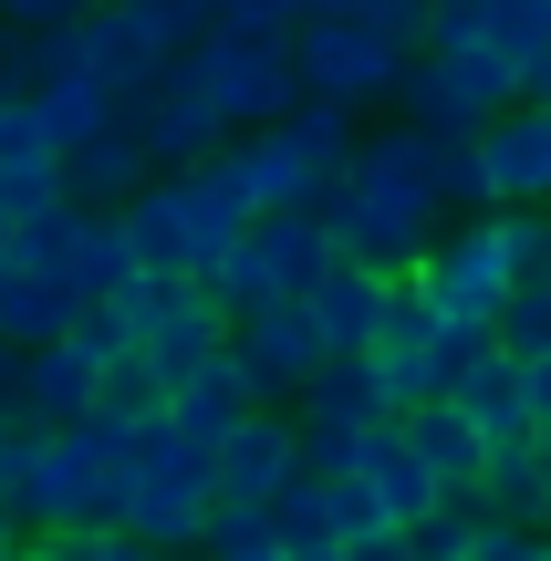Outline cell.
Wrapping results in <instances>:
<instances>
[{"instance_id":"30bf717a","label":"cell","mask_w":551,"mask_h":561,"mask_svg":"<svg viewBox=\"0 0 551 561\" xmlns=\"http://www.w3.org/2000/svg\"><path fill=\"white\" fill-rule=\"evenodd\" d=\"M11 520L32 530H94V520H115V468L83 447V426H42V447H32V468H21V489H11Z\"/></svg>"},{"instance_id":"f907efd6","label":"cell","mask_w":551,"mask_h":561,"mask_svg":"<svg viewBox=\"0 0 551 561\" xmlns=\"http://www.w3.org/2000/svg\"><path fill=\"white\" fill-rule=\"evenodd\" d=\"M541 458H551V426H541Z\"/></svg>"},{"instance_id":"74e56055","label":"cell","mask_w":551,"mask_h":561,"mask_svg":"<svg viewBox=\"0 0 551 561\" xmlns=\"http://www.w3.org/2000/svg\"><path fill=\"white\" fill-rule=\"evenodd\" d=\"M94 0H0V32H42V21H83Z\"/></svg>"},{"instance_id":"7bdbcfd3","label":"cell","mask_w":551,"mask_h":561,"mask_svg":"<svg viewBox=\"0 0 551 561\" xmlns=\"http://www.w3.org/2000/svg\"><path fill=\"white\" fill-rule=\"evenodd\" d=\"M0 405H21V343H0Z\"/></svg>"},{"instance_id":"1f68e13d","label":"cell","mask_w":551,"mask_h":561,"mask_svg":"<svg viewBox=\"0 0 551 561\" xmlns=\"http://www.w3.org/2000/svg\"><path fill=\"white\" fill-rule=\"evenodd\" d=\"M490 53L520 73V94H531V73L551 62V0H490Z\"/></svg>"},{"instance_id":"f1b7e54d","label":"cell","mask_w":551,"mask_h":561,"mask_svg":"<svg viewBox=\"0 0 551 561\" xmlns=\"http://www.w3.org/2000/svg\"><path fill=\"white\" fill-rule=\"evenodd\" d=\"M282 136H291V157L312 167V178H333V167L354 157V146H365V115H354V104H323V94H302L282 115Z\"/></svg>"},{"instance_id":"7c38bea8","label":"cell","mask_w":551,"mask_h":561,"mask_svg":"<svg viewBox=\"0 0 551 561\" xmlns=\"http://www.w3.org/2000/svg\"><path fill=\"white\" fill-rule=\"evenodd\" d=\"M115 354H125L115 322H104V312H73L53 343H32V354H21V416H32V426H73L83 405L115 385Z\"/></svg>"},{"instance_id":"8992f818","label":"cell","mask_w":551,"mask_h":561,"mask_svg":"<svg viewBox=\"0 0 551 561\" xmlns=\"http://www.w3.org/2000/svg\"><path fill=\"white\" fill-rule=\"evenodd\" d=\"M187 73H198V94L219 104L229 136L282 125L291 104H302V83H291V32H240V21H219L208 42H187Z\"/></svg>"},{"instance_id":"4dcf8cb0","label":"cell","mask_w":551,"mask_h":561,"mask_svg":"<svg viewBox=\"0 0 551 561\" xmlns=\"http://www.w3.org/2000/svg\"><path fill=\"white\" fill-rule=\"evenodd\" d=\"M490 343L500 354H551V271H520L510 291H500V312H490Z\"/></svg>"},{"instance_id":"603a6c76","label":"cell","mask_w":551,"mask_h":561,"mask_svg":"<svg viewBox=\"0 0 551 561\" xmlns=\"http://www.w3.org/2000/svg\"><path fill=\"white\" fill-rule=\"evenodd\" d=\"M146 178H157V167H146V146H136V125H125V115L62 157V198H73V208H125Z\"/></svg>"},{"instance_id":"8fae6325","label":"cell","mask_w":551,"mask_h":561,"mask_svg":"<svg viewBox=\"0 0 551 561\" xmlns=\"http://www.w3.org/2000/svg\"><path fill=\"white\" fill-rule=\"evenodd\" d=\"M11 250H32L42 271L62 280V291L94 312L104 291H125L136 280V250H125V229H115V208H73V198H53L42 219H21L11 229Z\"/></svg>"},{"instance_id":"ee69618b","label":"cell","mask_w":551,"mask_h":561,"mask_svg":"<svg viewBox=\"0 0 551 561\" xmlns=\"http://www.w3.org/2000/svg\"><path fill=\"white\" fill-rule=\"evenodd\" d=\"M115 561H167V551H146L136 530H115Z\"/></svg>"},{"instance_id":"7a4b0ae2","label":"cell","mask_w":551,"mask_h":561,"mask_svg":"<svg viewBox=\"0 0 551 561\" xmlns=\"http://www.w3.org/2000/svg\"><path fill=\"white\" fill-rule=\"evenodd\" d=\"M115 229H125V250H136V271H187V280H198L250 229V208L229 198L219 167L198 157V167H157V178L115 208Z\"/></svg>"},{"instance_id":"9c48e42d","label":"cell","mask_w":551,"mask_h":561,"mask_svg":"<svg viewBox=\"0 0 551 561\" xmlns=\"http://www.w3.org/2000/svg\"><path fill=\"white\" fill-rule=\"evenodd\" d=\"M386 416H395V396H386V375H375V354H323V375L291 396V426H302V468H312V479H344Z\"/></svg>"},{"instance_id":"5bb4252c","label":"cell","mask_w":551,"mask_h":561,"mask_svg":"<svg viewBox=\"0 0 551 561\" xmlns=\"http://www.w3.org/2000/svg\"><path fill=\"white\" fill-rule=\"evenodd\" d=\"M416 291L437 301L448 322H469V333H490V312H500V291H510V261H500V229H490V208L479 219H458V229H437L427 250H416Z\"/></svg>"},{"instance_id":"681fc988","label":"cell","mask_w":551,"mask_h":561,"mask_svg":"<svg viewBox=\"0 0 551 561\" xmlns=\"http://www.w3.org/2000/svg\"><path fill=\"white\" fill-rule=\"evenodd\" d=\"M0 250H11V208H0Z\"/></svg>"},{"instance_id":"7402d4cb","label":"cell","mask_w":551,"mask_h":561,"mask_svg":"<svg viewBox=\"0 0 551 561\" xmlns=\"http://www.w3.org/2000/svg\"><path fill=\"white\" fill-rule=\"evenodd\" d=\"M395 426H406V447L427 458V479L448 489V500H469V489H479V468H490V437H479V426L458 416V396H427V405H406Z\"/></svg>"},{"instance_id":"5b68a950","label":"cell","mask_w":551,"mask_h":561,"mask_svg":"<svg viewBox=\"0 0 551 561\" xmlns=\"http://www.w3.org/2000/svg\"><path fill=\"white\" fill-rule=\"evenodd\" d=\"M479 343L490 333H469V322H448L437 312L427 291H416L406 271H395V291H386V312H375V375H386V396H395V416H406V405H427V396H448L458 385V364L479 354Z\"/></svg>"},{"instance_id":"3957f363","label":"cell","mask_w":551,"mask_h":561,"mask_svg":"<svg viewBox=\"0 0 551 561\" xmlns=\"http://www.w3.org/2000/svg\"><path fill=\"white\" fill-rule=\"evenodd\" d=\"M208 510H219V479H208V447L177 437V426H157V437L136 447V458L115 468V530H136L146 551L187 561L208 530Z\"/></svg>"},{"instance_id":"d590c367","label":"cell","mask_w":551,"mask_h":561,"mask_svg":"<svg viewBox=\"0 0 551 561\" xmlns=\"http://www.w3.org/2000/svg\"><path fill=\"white\" fill-rule=\"evenodd\" d=\"M32 561H115V520H94V530H42Z\"/></svg>"},{"instance_id":"f546056e","label":"cell","mask_w":551,"mask_h":561,"mask_svg":"<svg viewBox=\"0 0 551 561\" xmlns=\"http://www.w3.org/2000/svg\"><path fill=\"white\" fill-rule=\"evenodd\" d=\"M115 21H125V32H136L157 62H177L187 42L219 32V0H115Z\"/></svg>"},{"instance_id":"44dd1931","label":"cell","mask_w":551,"mask_h":561,"mask_svg":"<svg viewBox=\"0 0 551 561\" xmlns=\"http://www.w3.org/2000/svg\"><path fill=\"white\" fill-rule=\"evenodd\" d=\"M62 198V146L32 125V104H0V208H11V229L21 219H42V208Z\"/></svg>"},{"instance_id":"836d02e7","label":"cell","mask_w":551,"mask_h":561,"mask_svg":"<svg viewBox=\"0 0 551 561\" xmlns=\"http://www.w3.org/2000/svg\"><path fill=\"white\" fill-rule=\"evenodd\" d=\"M469 530H479V500H437L427 520H406V551L416 561H458V551H469Z\"/></svg>"},{"instance_id":"ac0fdd59","label":"cell","mask_w":551,"mask_h":561,"mask_svg":"<svg viewBox=\"0 0 551 561\" xmlns=\"http://www.w3.org/2000/svg\"><path fill=\"white\" fill-rule=\"evenodd\" d=\"M208 167H219V187L250 208V219H261V208H312V198H323V178H312V167L291 157V136H282V125L219 136V157H208Z\"/></svg>"},{"instance_id":"6da1fadb","label":"cell","mask_w":551,"mask_h":561,"mask_svg":"<svg viewBox=\"0 0 551 561\" xmlns=\"http://www.w3.org/2000/svg\"><path fill=\"white\" fill-rule=\"evenodd\" d=\"M312 219H323V240L344 250V261L416 271V250L448 229V198H437V136H416V125L365 136V146H354V157L323 178Z\"/></svg>"},{"instance_id":"d6a6232c","label":"cell","mask_w":551,"mask_h":561,"mask_svg":"<svg viewBox=\"0 0 551 561\" xmlns=\"http://www.w3.org/2000/svg\"><path fill=\"white\" fill-rule=\"evenodd\" d=\"M198 561H282V520L250 510V500H219L198 530Z\"/></svg>"},{"instance_id":"ffe728a7","label":"cell","mask_w":551,"mask_h":561,"mask_svg":"<svg viewBox=\"0 0 551 561\" xmlns=\"http://www.w3.org/2000/svg\"><path fill=\"white\" fill-rule=\"evenodd\" d=\"M448 396H458V416H469L490 447L531 437V364H520V354H500V343H479V354L458 364V385H448Z\"/></svg>"},{"instance_id":"2e32d148","label":"cell","mask_w":551,"mask_h":561,"mask_svg":"<svg viewBox=\"0 0 551 561\" xmlns=\"http://www.w3.org/2000/svg\"><path fill=\"white\" fill-rule=\"evenodd\" d=\"M208 479H219V500L271 510L291 479H302V426H291V405H250V416L208 447Z\"/></svg>"},{"instance_id":"277c9868","label":"cell","mask_w":551,"mask_h":561,"mask_svg":"<svg viewBox=\"0 0 551 561\" xmlns=\"http://www.w3.org/2000/svg\"><path fill=\"white\" fill-rule=\"evenodd\" d=\"M323 261H333V240H323L312 208H261V219L198 271V291L240 322V312H261V301H302V280L323 271Z\"/></svg>"},{"instance_id":"60d3db41","label":"cell","mask_w":551,"mask_h":561,"mask_svg":"<svg viewBox=\"0 0 551 561\" xmlns=\"http://www.w3.org/2000/svg\"><path fill=\"white\" fill-rule=\"evenodd\" d=\"M344 561H416L406 530H365V541H344Z\"/></svg>"},{"instance_id":"f6af8a7d","label":"cell","mask_w":551,"mask_h":561,"mask_svg":"<svg viewBox=\"0 0 551 561\" xmlns=\"http://www.w3.org/2000/svg\"><path fill=\"white\" fill-rule=\"evenodd\" d=\"M520 104H541V115H551V62H541V73H531V94H520Z\"/></svg>"},{"instance_id":"816d5d0a","label":"cell","mask_w":551,"mask_h":561,"mask_svg":"<svg viewBox=\"0 0 551 561\" xmlns=\"http://www.w3.org/2000/svg\"><path fill=\"white\" fill-rule=\"evenodd\" d=\"M541 541H551V510H541Z\"/></svg>"},{"instance_id":"7dc6e473","label":"cell","mask_w":551,"mask_h":561,"mask_svg":"<svg viewBox=\"0 0 551 561\" xmlns=\"http://www.w3.org/2000/svg\"><path fill=\"white\" fill-rule=\"evenodd\" d=\"M302 11H365V0H302Z\"/></svg>"},{"instance_id":"bcb514c9","label":"cell","mask_w":551,"mask_h":561,"mask_svg":"<svg viewBox=\"0 0 551 561\" xmlns=\"http://www.w3.org/2000/svg\"><path fill=\"white\" fill-rule=\"evenodd\" d=\"M0 561H32V530H11V541H0Z\"/></svg>"},{"instance_id":"4fadbf2b","label":"cell","mask_w":551,"mask_h":561,"mask_svg":"<svg viewBox=\"0 0 551 561\" xmlns=\"http://www.w3.org/2000/svg\"><path fill=\"white\" fill-rule=\"evenodd\" d=\"M219 354H229V375L250 385V405H291L312 375H323V354H333V343L312 333V312H302V301H261V312H240V322H229V343H219Z\"/></svg>"},{"instance_id":"4316f807","label":"cell","mask_w":551,"mask_h":561,"mask_svg":"<svg viewBox=\"0 0 551 561\" xmlns=\"http://www.w3.org/2000/svg\"><path fill=\"white\" fill-rule=\"evenodd\" d=\"M479 520H520V530H541V510H551V458H541V437H510V447H490V468H479Z\"/></svg>"},{"instance_id":"9a60e30c","label":"cell","mask_w":551,"mask_h":561,"mask_svg":"<svg viewBox=\"0 0 551 561\" xmlns=\"http://www.w3.org/2000/svg\"><path fill=\"white\" fill-rule=\"evenodd\" d=\"M125 125H136V146H146V167H198V157H219V104L198 94V73H187V53L177 62H157V73L125 94Z\"/></svg>"},{"instance_id":"52a82bcc","label":"cell","mask_w":551,"mask_h":561,"mask_svg":"<svg viewBox=\"0 0 551 561\" xmlns=\"http://www.w3.org/2000/svg\"><path fill=\"white\" fill-rule=\"evenodd\" d=\"M395 73H406V42H386L375 21L354 11H302L291 21V83L323 104H395Z\"/></svg>"},{"instance_id":"ab89813d","label":"cell","mask_w":551,"mask_h":561,"mask_svg":"<svg viewBox=\"0 0 551 561\" xmlns=\"http://www.w3.org/2000/svg\"><path fill=\"white\" fill-rule=\"evenodd\" d=\"M282 561H344V541L333 530H282Z\"/></svg>"},{"instance_id":"484cf974","label":"cell","mask_w":551,"mask_h":561,"mask_svg":"<svg viewBox=\"0 0 551 561\" xmlns=\"http://www.w3.org/2000/svg\"><path fill=\"white\" fill-rule=\"evenodd\" d=\"M21 104H32V125H42V136L62 146V157H73L83 136H104V125L125 115V94H115V83H94L83 62H73V73H42V83H32Z\"/></svg>"},{"instance_id":"e575fe53","label":"cell","mask_w":551,"mask_h":561,"mask_svg":"<svg viewBox=\"0 0 551 561\" xmlns=\"http://www.w3.org/2000/svg\"><path fill=\"white\" fill-rule=\"evenodd\" d=\"M458 561H551V541H541V530H520V520H479Z\"/></svg>"},{"instance_id":"cb8c5ba5","label":"cell","mask_w":551,"mask_h":561,"mask_svg":"<svg viewBox=\"0 0 551 561\" xmlns=\"http://www.w3.org/2000/svg\"><path fill=\"white\" fill-rule=\"evenodd\" d=\"M73 312H83V301L62 291L32 250H0V343H21V354H32V343H53Z\"/></svg>"},{"instance_id":"d4e9b609","label":"cell","mask_w":551,"mask_h":561,"mask_svg":"<svg viewBox=\"0 0 551 561\" xmlns=\"http://www.w3.org/2000/svg\"><path fill=\"white\" fill-rule=\"evenodd\" d=\"M354 468H365L375 510H386L395 530H406V520H427V510L448 500V489L427 479V458H416V447H406V426H395V416H386V426H375V437H365V458H354Z\"/></svg>"},{"instance_id":"d6986e66","label":"cell","mask_w":551,"mask_h":561,"mask_svg":"<svg viewBox=\"0 0 551 561\" xmlns=\"http://www.w3.org/2000/svg\"><path fill=\"white\" fill-rule=\"evenodd\" d=\"M386 291H395V271L344 261V250H333V261L302 280V312H312V333H323L333 354H365V343H375V312H386Z\"/></svg>"},{"instance_id":"f35d334b","label":"cell","mask_w":551,"mask_h":561,"mask_svg":"<svg viewBox=\"0 0 551 561\" xmlns=\"http://www.w3.org/2000/svg\"><path fill=\"white\" fill-rule=\"evenodd\" d=\"M219 21H240V32H291L302 0H219Z\"/></svg>"},{"instance_id":"b9f144b4","label":"cell","mask_w":551,"mask_h":561,"mask_svg":"<svg viewBox=\"0 0 551 561\" xmlns=\"http://www.w3.org/2000/svg\"><path fill=\"white\" fill-rule=\"evenodd\" d=\"M551 426V354H531V437Z\"/></svg>"},{"instance_id":"8d00e7d4","label":"cell","mask_w":551,"mask_h":561,"mask_svg":"<svg viewBox=\"0 0 551 561\" xmlns=\"http://www.w3.org/2000/svg\"><path fill=\"white\" fill-rule=\"evenodd\" d=\"M32 447H42V426L21 416V405H0V500L21 489V468H32Z\"/></svg>"},{"instance_id":"e0dca14e","label":"cell","mask_w":551,"mask_h":561,"mask_svg":"<svg viewBox=\"0 0 551 561\" xmlns=\"http://www.w3.org/2000/svg\"><path fill=\"white\" fill-rule=\"evenodd\" d=\"M469 146H479L490 208H551V115H541V104H500Z\"/></svg>"},{"instance_id":"c3c4849f","label":"cell","mask_w":551,"mask_h":561,"mask_svg":"<svg viewBox=\"0 0 551 561\" xmlns=\"http://www.w3.org/2000/svg\"><path fill=\"white\" fill-rule=\"evenodd\" d=\"M11 530H21V520H11V500H0V541H11Z\"/></svg>"},{"instance_id":"83f0119b","label":"cell","mask_w":551,"mask_h":561,"mask_svg":"<svg viewBox=\"0 0 551 561\" xmlns=\"http://www.w3.org/2000/svg\"><path fill=\"white\" fill-rule=\"evenodd\" d=\"M240 416H250V385L229 375V354H208L198 375H177V385H167V426H177V437H198V447H219Z\"/></svg>"},{"instance_id":"ba28073f","label":"cell","mask_w":551,"mask_h":561,"mask_svg":"<svg viewBox=\"0 0 551 561\" xmlns=\"http://www.w3.org/2000/svg\"><path fill=\"white\" fill-rule=\"evenodd\" d=\"M395 104H406L416 136H479L500 104H520V73L490 53V42H458V53H406Z\"/></svg>"}]
</instances>
